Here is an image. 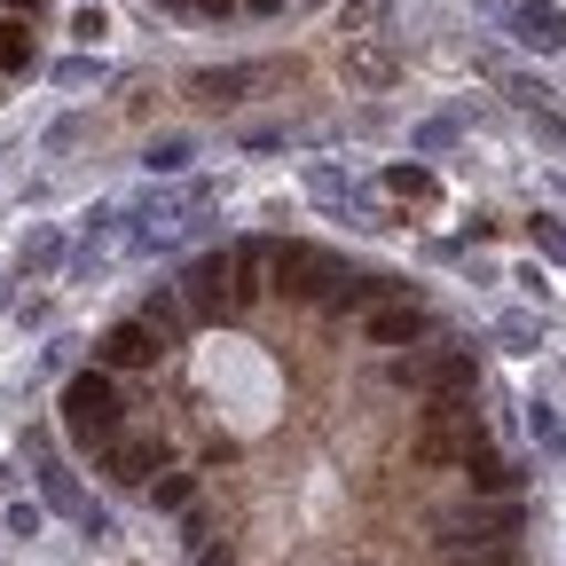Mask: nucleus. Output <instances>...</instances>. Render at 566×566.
<instances>
[{
  "label": "nucleus",
  "mask_w": 566,
  "mask_h": 566,
  "mask_svg": "<svg viewBox=\"0 0 566 566\" xmlns=\"http://www.w3.org/2000/svg\"><path fill=\"white\" fill-rule=\"evenodd\" d=\"M488 449V424H480V401L472 394H433L424 401V433H417V457L424 464H464Z\"/></svg>",
  "instance_id": "f257e3e1"
},
{
  "label": "nucleus",
  "mask_w": 566,
  "mask_h": 566,
  "mask_svg": "<svg viewBox=\"0 0 566 566\" xmlns=\"http://www.w3.org/2000/svg\"><path fill=\"white\" fill-rule=\"evenodd\" d=\"M63 433L80 441V449H103V441H118V386H111V370L95 363V370H80L63 386Z\"/></svg>",
  "instance_id": "f03ea898"
},
{
  "label": "nucleus",
  "mask_w": 566,
  "mask_h": 566,
  "mask_svg": "<svg viewBox=\"0 0 566 566\" xmlns=\"http://www.w3.org/2000/svg\"><path fill=\"white\" fill-rule=\"evenodd\" d=\"M520 495H480V504H464V512H441L433 527H441V551H464V543H512L520 535Z\"/></svg>",
  "instance_id": "7ed1b4c3"
},
{
  "label": "nucleus",
  "mask_w": 566,
  "mask_h": 566,
  "mask_svg": "<svg viewBox=\"0 0 566 566\" xmlns=\"http://www.w3.org/2000/svg\"><path fill=\"white\" fill-rule=\"evenodd\" d=\"M181 307H189L197 323L237 315V252H197L189 275H181Z\"/></svg>",
  "instance_id": "20e7f679"
},
{
  "label": "nucleus",
  "mask_w": 566,
  "mask_h": 566,
  "mask_svg": "<svg viewBox=\"0 0 566 566\" xmlns=\"http://www.w3.org/2000/svg\"><path fill=\"white\" fill-rule=\"evenodd\" d=\"M346 268L331 260V252H315V244H268V283L275 292H300V300H323L331 283H338Z\"/></svg>",
  "instance_id": "39448f33"
},
{
  "label": "nucleus",
  "mask_w": 566,
  "mask_h": 566,
  "mask_svg": "<svg viewBox=\"0 0 566 566\" xmlns=\"http://www.w3.org/2000/svg\"><path fill=\"white\" fill-rule=\"evenodd\" d=\"M158 354H166V338L142 323V315H134V323H111V331L95 338V363H103V370H150Z\"/></svg>",
  "instance_id": "423d86ee"
},
{
  "label": "nucleus",
  "mask_w": 566,
  "mask_h": 566,
  "mask_svg": "<svg viewBox=\"0 0 566 566\" xmlns=\"http://www.w3.org/2000/svg\"><path fill=\"white\" fill-rule=\"evenodd\" d=\"M244 87H268V63H221V71H189V95L197 103H244Z\"/></svg>",
  "instance_id": "0eeeda50"
},
{
  "label": "nucleus",
  "mask_w": 566,
  "mask_h": 566,
  "mask_svg": "<svg viewBox=\"0 0 566 566\" xmlns=\"http://www.w3.org/2000/svg\"><path fill=\"white\" fill-rule=\"evenodd\" d=\"M158 464H166V441H103V472L118 488H142Z\"/></svg>",
  "instance_id": "6e6552de"
},
{
  "label": "nucleus",
  "mask_w": 566,
  "mask_h": 566,
  "mask_svg": "<svg viewBox=\"0 0 566 566\" xmlns=\"http://www.w3.org/2000/svg\"><path fill=\"white\" fill-rule=\"evenodd\" d=\"M338 63H346L363 87H394V71H401V63H394V48H386L378 32H354V40L338 48Z\"/></svg>",
  "instance_id": "1a4fd4ad"
},
{
  "label": "nucleus",
  "mask_w": 566,
  "mask_h": 566,
  "mask_svg": "<svg viewBox=\"0 0 566 566\" xmlns=\"http://www.w3.org/2000/svg\"><path fill=\"white\" fill-rule=\"evenodd\" d=\"M424 331H433V315H424L417 300H386V307L370 315V346H417Z\"/></svg>",
  "instance_id": "9d476101"
},
{
  "label": "nucleus",
  "mask_w": 566,
  "mask_h": 566,
  "mask_svg": "<svg viewBox=\"0 0 566 566\" xmlns=\"http://www.w3.org/2000/svg\"><path fill=\"white\" fill-rule=\"evenodd\" d=\"M394 292H401V283H386V275H354V268H346L331 292H323V307H331V315H354V307H386Z\"/></svg>",
  "instance_id": "9b49d317"
},
{
  "label": "nucleus",
  "mask_w": 566,
  "mask_h": 566,
  "mask_svg": "<svg viewBox=\"0 0 566 566\" xmlns=\"http://www.w3.org/2000/svg\"><path fill=\"white\" fill-rule=\"evenodd\" d=\"M464 480H472V495H520V464H512V457H495V449L464 457Z\"/></svg>",
  "instance_id": "f8f14e48"
},
{
  "label": "nucleus",
  "mask_w": 566,
  "mask_h": 566,
  "mask_svg": "<svg viewBox=\"0 0 566 566\" xmlns=\"http://www.w3.org/2000/svg\"><path fill=\"white\" fill-rule=\"evenodd\" d=\"M142 323H150L158 338H181V323H189V307H181V283H158V292L142 300Z\"/></svg>",
  "instance_id": "ddd939ff"
},
{
  "label": "nucleus",
  "mask_w": 566,
  "mask_h": 566,
  "mask_svg": "<svg viewBox=\"0 0 566 566\" xmlns=\"http://www.w3.org/2000/svg\"><path fill=\"white\" fill-rule=\"evenodd\" d=\"M24 63H32V24L0 17V71H24Z\"/></svg>",
  "instance_id": "4468645a"
},
{
  "label": "nucleus",
  "mask_w": 566,
  "mask_h": 566,
  "mask_svg": "<svg viewBox=\"0 0 566 566\" xmlns=\"http://www.w3.org/2000/svg\"><path fill=\"white\" fill-rule=\"evenodd\" d=\"M441 566H512V543H464V551H441Z\"/></svg>",
  "instance_id": "2eb2a0df"
},
{
  "label": "nucleus",
  "mask_w": 566,
  "mask_h": 566,
  "mask_svg": "<svg viewBox=\"0 0 566 566\" xmlns=\"http://www.w3.org/2000/svg\"><path fill=\"white\" fill-rule=\"evenodd\" d=\"M142 166H150V174H181V166H189V142H181V134L150 142V150H142Z\"/></svg>",
  "instance_id": "dca6fc26"
},
{
  "label": "nucleus",
  "mask_w": 566,
  "mask_h": 566,
  "mask_svg": "<svg viewBox=\"0 0 566 566\" xmlns=\"http://www.w3.org/2000/svg\"><path fill=\"white\" fill-rule=\"evenodd\" d=\"M520 40H527V48H558L566 32H558V17H551V9H527V17H520Z\"/></svg>",
  "instance_id": "f3484780"
},
{
  "label": "nucleus",
  "mask_w": 566,
  "mask_h": 566,
  "mask_svg": "<svg viewBox=\"0 0 566 566\" xmlns=\"http://www.w3.org/2000/svg\"><path fill=\"white\" fill-rule=\"evenodd\" d=\"M150 495H158V512H181L189 495H197V472H166V480H158Z\"/></svg>",
  "instance_id": "a211bd4d"
},
{
  "label": "nucleus",
  "mask_w": 566,
  "mask_h": 566,
  "mask_svg": "<svg viewBox=\"0 0 566 566\" xmlns=\"http://www.w3.org/2000/svg\"><path fill=\"white\" fill-rule=\"evenodd\" d=\"M354 32H386V0H346V40Z\"/></svg>",
  "instance_id": "6ab92c4d"
},
{
  "label": "nucleus",
  "mask_w": 566,
  "mask_h": 566,
  "mask_svg": "<svg viewBox=\"0 0 566 566\" xmlns=\"http://www.w3.org/2000/svg\"><path fill=\"white\" fill-rule=\"evenodd\" d=\"M386 189H394V197H424V189H433V174H424V166H394Z\"/></svg>",
  "instance_id": "aec40b11"
},
{
  "label": "nucleus",
  "mask_w": 566,
  "mask_h": 566,
  "mask_svg": "<svg viewBox=\"0 0 566 566\" xmlns=\"http://www.w3.org/2000/svg\"><path fill=\"white\" fill-rule=\"evenodd\" d=\"M504 87H512V103H527V111H543V103H551V87H543V80H520V71H512Z\"/></svg>",
  "instance_id": "412c9836"
},
{
  "label": "nucleus",
  "mask_w": 566,
  "mask_h": 566,
  "mask_svg": "<svg viewBox=\"0 0 566 566\" xmlns=\"http://www.w3.org/2000/svg\"><path fill=\"white\" fill-rule=\"evenodd\" d=\"M166 9H181V17H229L237 0H166Z\"/></svg>",
  "instance_id": "4be33fe9"
},
{
  "label": "nucleus",
  "mask_w": 566,
  "mask_h": 566,
  "mask_svg": "<svg viewBox=\"0 0 566 566\" xmlns=\"http://www.w3.org/2000/svg\"><path fill=\"white\" fill-rule=\"evenodd\" d=\"M197 566H237V558L229 551H197Z\"/></svg>",
  "instance_id": "5701e85b"
},
{
  "label": "nucleus",
  "mask_w": 566,
  "mask_h": 566,
  "mask_svg": "<svg viewBox=\"0 0 566 566\" xmlns=\"http://www.w3.org/2000/svg\"><path fill=\"white\" fill-rule=\"evenodd\" d=\"M252 9H260V17H275V9H283V0H252Z\"/></svg>",
  "instance_id": "b1692460"
},
{
  "label": "nucleus",
  "mask_w": 566,
  "mask_h": 566,
  "mask_svg": "<svg viewBox=\"0 0 566 566\" xmlns=\"http://www.w3.org/2000/svg\"><path fill=\"white\" fill-rule=\"evenodd\" d=\"M9 9H32V0H9Z\"/></svg>",
  "instance_id": "393cba45"
}]
</instances>
